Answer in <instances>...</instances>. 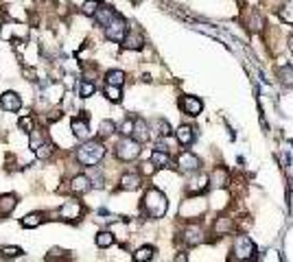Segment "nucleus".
Returning a JSON list of instances; mask_svg holds the SVG:
<instances>
[{
  "label": "nucleus",
  "mask_w": 293,
  "mask_h": 262,
  "mask_svg": "<svg viewBox=\"0 0 293 262\" xmlns=\"http://www.w3.org/2000/svg\"><path fill=\"white\" fill-rule=\"evenodd\" d=\"M105 35L112 42H123L127 35V22L120 18V15H114V20L105 26Z\"/></svg>",
  "instance_id": "nucleus-5"
},
{
  "label": "nucleus",
  "mask_w": 293,
  "mask_h": 262,
  "mask_svg": "<svg viewBox=\"0 0 293 262\" xmlns=\"http://www.w3.org/2000/svg\"><path fill=\"white\" fill-rule=\"evenodd\" d=\"M0 29H2V18H0Z\"/></svg>",
  "instance_id": "nucleus-40"
},
{
  "label": "nucleus",
  "mask_w": 293,
  "mask_h": 262,
  "mask_svg": "<svg viewBox=\"0 0 293 262\" xmlns=\"http://www.w3.org/2000/svg\"><path fill=\"white\" fill-rule=\"evenodd\" d=\"M109 245H114V236H112V232H101V234H97V247H109Z\"/></svg>",
  "instance_id": "nucleus-28"
},
{
  "label": "nucleus",
  "mask_w": 293,
  "mask_h": 262,
  "mask_svg": "<svg viewBox=\"0 0 293 262\" xmlns=\"http://www.w3.org/2000/svg\"><path fill=\"white\" fill-rule=\"evenodd\" d=\"M105 81H107V85H123L125 83V72L123 70H109V72L105 74Z\"/></svg>",
  "instance_id": "nucleus-25"
},
{
  "label": "nucleus",
  "mask_w": 293,
  "mask_h": 262,
  "mask_svg": "<svg viewBox=\"0 0 293 262\" xmlns=\"http://www.w3.org/2000/svg\"><path fill=\"white\" fill-rule=\"evenodd\" d=\"M203 240V229L199 225H189L184 229V243L186 245H199Z\"/></svg>",
  "instance_id": "nucleus-14"
},
{
  "label": "nucleus",
  "mask_w": 293,
  "mask_h": 262,
  "mask_svg": "<svg viewBox=\"0 0 293 262\" xmlns=\"http://www.w3.org/2000/svg\"><path fill=\"white\" fill-rule=\"evenodd\" d=\"M289 51H291V53H293V35H291V37H289Z\"/></svg>",
  "instance_id": "nucleus-39"
},
{
  "label": "nucleus",
  "mask_w": 293,
  "mask_h": 262,
  "mask_svg": "<svg viewBox=\"0 0 293 262\" xmlns=\"http://www.w3.org/2000/svg\"><path fill=\"white\" fill-rule=\"evenodd\" d=\"M35 153H37V157H40V160H48V157L55 153V146L51 144V142H42V144L35 149Z\"/></svg>",
  "instance_id": "nucleus-26"
},
{
  "label": "nucleus",
  "mask_w": 293,
  "mask_h": 262,
  "mask_svg": "<svg viewBox=\"0 0 293 262\" xmlns=\"http://www.w3.org/2000/svg\"><path fill=\"white\" fill-rule=\"evenodd\" d=\"M114 11H112V7H98V11L95 13V18H97V22L98 24H103V26H107L109 22L114 20Z\"/></svg>",
  "instance_id": "nucleus-21"
},
{
  "label": "nucleus",
  "mask_w": 293,
  "mask_h": 262,
  "mask_svg": "<svg viewBox=\"0 0 293 262\" xmlns=\"http://www.w3.org/2000/svg\"><path fill=\"white\" fill-rule=\"evenodd\" d=\"M20 129H24V131H29V133H31V131H33V118L31 116H24V118H20Z\"/></svg>",
  "instance_id": "nucleus-37"
},
{
  "label": "nucleus",
  "mask_w": 293,
  "mask_h": 262,
  "mask_svg": "<svg viewBox=\"0 0 293 262\" xmlns=\"http://www.w3.org/2000/svg\"><path fill=\"white\" fill-rule=\"evenodd\" d=\"M178 166L182 173H197L199 166H201V162H199V157L195 155V153L191 151H184L182 155L178 157Z\"/></svg>",
  "instance_id": "nucleus-6"
},
{
  "label": "nucleus",
  "mask_w": 293,
  "mask_h": 262,
  "mask_svg": "<svg viewBox=\"0 0 293 262\" xmlns=\"http://www.w3.org/2000/svg\"><path fill=\"white\" fill-rule=\"evenodd\" d=\"M142 44H145V37H142V33L136 31V29L127 33L125 40H123V46H125V48H131V51H140Z\"/></svg>",
  "instance_id": "nucleus-11"
},
{
  "label": "nucleus",
  "mask_w": 293,
  "mask_h": 262,
  "mask_svg": "<svg viewBox=\"0 0 293 262\" xmlns=\"http://www.w3.org/2000/svg\"><path fill=\"white\" fill-rule=\"evenodd\" d=\"M81 212H84V207H81L79 201H66L62 205V210H59V216L64 221H75V218L81 216Z\"/></svg>",
  "instance_id": "nucleus-8"
},
{
  "label": "nucleus",
  "mask_w": 293,
  "mask_h": 262,
  "mask_svg": "<svg viewBox=\"0 0 293 262\" xmlns=\"http://www.w3.org/2000/svg\"><path fill=\"white\" fill-rule=\"evenodd\" d=\"M134 125H136V120H125V123L120 125V133H123V135H131V133H134Z\"/></svg>",
  "instance_id": "nucleus-35"
},
{
  "label": "nucleus",
  "mask_w": 293,
  "mask_h": 262,
  "mask_svg": "<svg viewBox=\"0 0 293 262\" xmlns=\"http://www.w3.org/2000/svg\"><path fill=\"white\" fill-rule=\"evenodd\" d=\"M267 254H269V256H263V258H261V260H280V256H278V251H274V249H269V251H267Z\"/></svg>",
  "instance_id": "nucleus-38"
},
{
  "label": "nucleus",
  "mask_w": 293,
  "mask_h": 262,
  "mask_svg": "<svg viewBox=\"0 0 293 262\" xmlns=\"http://www.w3.org/2000/svg\"><path fill=\"white\" fill-rule=\"evenodd\" d=\"M105 96L109 98V101H114V103H118L120 101V85H107L105 87Z\"/></svg>",
  "instance_id": "nucleus-32"
},
{
  "label": "nucleus",
  "mask_w": 293,
  "mask_h": 262,
  "mask_svg": "<svg viewBox=\"0 0 293 262\" xmlns=\"http://www.w3.org/2000/svg\"><path fill=\"white\" fill-rule=\"evenodd\" d=\"M116 131V125L112 123V120H103L101 125H98V135L101 138H107V135H112Z\"/></svg>",
  "instance_id": "nucleus-30"
},
{
  "label": "nucleus",
  "mask_w": 293,
  "mask_h": 262,
  "mask_svg": "<svg viewBox=\"0 0 293 262\" xmlns=\"http://www.w3.org/2000/svg\"><path fill=\"white\" fill-rule=\"evenodd\" d=\"M230 184V175L225 168H214L212 175H210V186L212 188H225Z\"/></svg>",
  "instance_id": "nucleus-12"
},
{
  "label": "nucleus",
  "mask_w": 293,
  "mask_h": 262,
  "mask_svg": "<svg viewBox=\"0 0 293 262\" xmlns=\"http://www.w3.org/2000/svg\"><path fill=\"white\" fill-rule=\"evenodd\" d=\"M151 129H156V135H160V138H167V135H171V125L167 123V120H162V118L153 120Z\"/></svg>",
  "instance_id": "nucleus-22"
},
{
  "label": "nucleus",
  "mask_w": 293,
  "mask_h": 262,
  "mask_svg": "<svg viewBox=\"0 0 293 262\" xmlns=\"http://www.w3.org/2000/svg\"><path fill=\"white\" fill-rule=\"evenodd\" d=\"M142 207H145L147 216L151 218H162L164 214H167V196H164V193H160L158 188H149L145 193V199H142Z\"/></svg>",
  "instance_id": "nucleus-1"
},
{
  "label": "nucleus",
  "mask_w": 293,
  "mask_h": 262,
  "mask_svg": "<svg viewBox=\"0 0 293 262\" xmlns=\"http://www.w3.org/2000/svg\"><path fill=\"white\" fill-rule=\"evenodd\" d=\"M180 107H182V112L189 114V116H199L203 109V103L199 101L197 96H182Z\"/></svg>",
  "instance_id": "nucleus-7"
},
{
  "label": "nucleus",
  "mask_w": 293,
  "mask_h": 262,
  "mask_svg": "<svg viewBox=\"0 0 293 262\" xmlns=\"http://www.w3.org/2000/svg\"><path fill=\"white\" fill-rule=\"evenodd\" d=\"M15 203H18V201H15L13 195H2V196H0V218L7 216L9 212L15 207Z\"/></svg>",
  "instance_id": "nucleus-18"
},
{
  "label": "nucleus",
  "mask_w": 293,
  "mask_h": 262,
  "mask_svg": "<svg viewBox=\"0 0 293 262\" xmlns=\"http://www.w3.org/2000/svg\"><path fill=\"white\" fill-rule=\"evenodd\" d=\"M98 7H101V2H98V0H86L84 7H81V11H84L86 15H95L98 11Z\"/></svg>",
  "instance_id": "nucleus-34"
},
{
  "label": "nucleus",
  "mask_w": 293,
  "mask_h": 262,
  "mask_svg": "<svg viewBox=\"0 0 293 262\" xmlns=\"http://www.w3.org/2000/svg\"><path fill=\"white\" fill-rule=\"evenodd\" d=\"M234 227V223H232V218H219L217 221V225H214V229H217V232H221V234H228L230 229Z\"/></svg>",
  "instance_id": "nucleus-33"
},
{
  "label": "nucleus",
  "mask_w": 293,
  "mask_h": 262,
  "mask_svg": "<svg viewBox=\"0 0 293 262\" xmlns=\"http://www.w3.org/2000/svg\"><path fill=\"white\" fill-rule=\"evenodd\" d=\"M175 138H178L180 144L189 146V144H193V140H195V131H193V127H189V125H182V127L175 131Z\"/></svg>",
  "instance_id": "nucleus-15"
},
{
  "label": "nucleus",
  "mask_w": 293,
  "mask_h": 262,
  "mask_svg": "<svg viewBox=\"0 0 293 262\" xmlns=\"http://www.w3.org/2000/svg\"><path fill=\"white\" fill-rule=\"evenodd\" d=\"M138 186H140V175H136V173H127L120 179V188L123 190H136Z\"/></svg>",
  "instance_id": "nucleus-19"
},
{
  "label": "nucleus",
  "mask_w": 293,
  "mask_h": 262,
  "mask_svg": "<svg viewBox=\"0 0 293 262\" xmlns=\"http://www.w3.org/2000/svg\"><path fill=\"white\" fill-rule=\"evenodd\" d=\"M0 107H2L4 112H18L22 107V98L15 94V92H4V94L0 96Z\"/></svg>",
  "instance_id": "nucleus-9"
},
{
  "label": "nucleus",
  "mask_w": 293,
  "mask_h": 262,
  "mask_svg": "<svg viewBox=\"0 0 293 262\" xmlns=\"http://www.w3.org/2000/svg\"><path fill=\"white\" fill-rule=\"evenodd\" d=\"M153 254H156V249L153 247H140L134 254V260L136 262H145V260H151L153 258Z\"/></svg>",
  "instance_id": "nucleus-27"
},
{
  "label": "nucleus",
  "mask_w": 293,
  "mask_h": 262,
  "mask_svg": "<svg viewBox=\"0 0 293 262\" xmlns=\"http://www.w3.org/2000/svg\"><path fill=\"white\" fill-rule=\"evenodd\" d=\"M138 155H140V142L136 138H131V135L120 140L118 146H116V157L123 162H131V160H136Z\"/></svg>",
  "instance_id": "nucleus-3"
},
{
  "label": "nucleus",
  "mask_w": 293,
  "mask_h": 262,
  "mask_svg": "<svg viewBox=\"0 0 293 262\" xmlns=\"http://www.w3.org/2000/svg\"><path fill=\"white\" fill-rule=\"evenodd\" d=\"M278 76L285 81L287 85L293 87V68H291V66H283V68L278 70Z\"/></svg>",
  "instance_id": "nucleus-31"
},
{
  "label": "nucleus",
  "mask_w": 293,
  "mask_h": 262,
  "mask_svg": "<svg viewBox=\"0 0 293 262\" xmlns=\"http://www.w3.org/2000/svg\"><path fill=\"white\" fill-rule=\"evenodd\" d=\"M42 221H44V216L40 214V212H33V214H26L24 218H22L20 225L26 227V229H35V227L42 225Z\"/></svg>",
  "instance_id": "nucleus-20"
},
{
  "label": "nucleus",
  "mask_w": 293,
  "mask_h": 262,
  "mask_svg": "<svg viewBox=\"0 0 293 262\" xmlns=\"http://www.w3.org/2000/svg\"><path fill=\"white\" fill-rule=\"evenodd\" d=\"M208 186H210V177H208V175H203V173H199L197 177H193L189 182L186 190H189V195H201Z\"/></svg>",
  "instance_id": "nucleus-10"
},
{
  "label": "nucleus",
  "mask_w": 293,
  "mask_h": 262,
  "mask_svg": "<svg viewBox=\"0 0 293 262\" xmlns=\"http://www.w3.org/2000/svg\"><path fill=\"white\" fill-rule=\"evenodd\" d=\"M234 258L239 260H252L256 258V245H254V240L250 236H236L234 240Z\"/></svg>",
  "instance_id": "nucleus-4"
},
{
  "label": "nucleus",
  "mask_w": 293,
  "mask_h": 262,
  "mask_svg": "<svg viewBox=\"0 0 293 262\" xmlns=\"http://www.w3.org/2000/svg\"><path fill=\"white\" fill-rule=\"evenodd\" d=\"M73 133L77 135L79 140H88L90 138V125H88L86 118H73Z\"/></svg>",
  "instance_id": "nucleus-13"
},
{
  "label": "nucleus",
  "mask_w": 293,
  "mask_h": 262,
  "mask_svg": "<svg viewBox=\"0 0 293 262\" xmlns=\"http://www.w3.org/2000/svg\"><path fill=\"white\" fill-rule=\"evenodd\" d=\"M131 138H136L138 142H147L149 138H151L147 123H145L142 118H138V120H136V125H134V133H131Z\"/></svg>",
  "instance_id": "nucleus-17"
},
{
  "label": "nucleus",
  "mask_w": 293,
  "mask_h": 262,
  "mask_svg": "<svg viewBox=\"0 0 293 262\" xmlns=\"http://www.w3.org/2000/svg\"><path fill=\"white\" fill-rule=\"evenodd\" d=\"M2 254H4V258H18V256L22 254V249L20 247H4Z\"/></svg>",
  "instance_id": "nucleus-36"
},
{
  "label": "nucleus",
  "mask_w": 293,
  "mask_h": 262,
  "mask_svg": "<svg viewBox=\"0 0 293 262\" xmlns=\"http://www.w3.org/2000/svg\"><path fill=\"white\" fill-rule=\"evenodd\" d=\"M103 155H105V146L95 140H88L86 144H81L77 149V162L84 164V166H95V164L103 160Z\"/></svg>",
  "instance_id": "nucleus-2"
},
{
  "label": "nucleus",
  "mask_w": 293,
  "mask_h": 262,
  "mask_svg": "<svg viewBox=\"0 0 293 262\" xmlns=\"http://www.w3.org/2000/svg\"><path fill=\"white\" fill-rule=\"evenodd\" d=\"M151 162L156 164L158 168H164V166H169L171 157H169V153H164V149H156L151 153Z\"/></svg>",
  "instance_id": "nucleus-23"
},
{
  "label": "nucleus",
  "mask_w": 293,
  "mask_h": 262,
  "mask_svg": "<svg viewBox=\"0 0 293 262\" xmlns=\"http://www.w3.org/2000/svg\"><path fill=\"white\" fill-rule=\"evenodd\" d=\"M95 90H97V87H95V83H90V81H88V79H84V81H81V83H79V96H81V98H88V96H92V94H95Z\"/></svg>",
  "instance_id": "nucleus-29"
},
{
  "label": "nucleus",
  "mask_w": 293,
  "mask_h": 262,
  "mask_svg": "<svg viewBox=\"0 0 293 262\" xmlns=\"http://www.w3.org/2000/svg\"><path fill=\"white\" fill-rule=\"evenodd\" d=\"M92 179L88 177V175H77V177L73 179V186H70V188H73V193H79V195H84V193H88V190L92 188Z\"/></svg>",
  "instance_id": "nucleus-16"
},
{
  "label": "nucleus",
  "mask_w": 293,
  "mask_h": 262,
  "mask_svg": "<svg viewBox=\"0 0 293 262\" xmlns=\"http://www.w3.org/2000/svg\"><path fill=\"white\" fill-rule=\"evenodd\" d=\"M278 15L283 22H287V24H293V0H287L283 7L278 9Z\"/></svg>",
  "instance_id": "nucleus-24"
}]
</instances>
